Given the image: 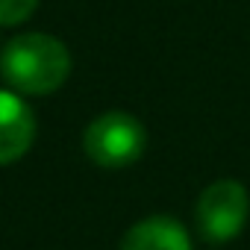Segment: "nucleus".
I'll list each match as a JSON object with an SVG mask.
<instances>
[{
    "label": "nucleus",
    "instance_id": "2",
    "mask_svg": "<svg viewBox=\"0 0 250 250\" xmlns=\"http://www.w3.org/2000/svg\"><path fill=\"white\" fill-rule=\"evenodd\" d=\"M147 147V133L142 121L127 112H106L97 115L85 133H83V150L85 156L109 171L133 165Z\"/></svg>",
    "mask_w": 250,
    "mask_h": 250
},
{
    "label": "nucleus",
    "instance_id": "4",
    "mask_svg": "<svg viewBox=\"0 0 250 250\" xmlns=\"http://www.w3.org/2000/svg\"><path fill=\"white\" fill-rule=\"evenodd\" d=\"M36 139V115L24 97L0 88V165L18 162Z\"/></svg>",
    "mask_w": 250,
    "mask_h": 250
},
{
    "label": "nucleus",
    "instance_id": "3",
    "mask_svg": "<svg viewBox=\"0 0 250 250\" xmlns=\"http://www.w3.org/2000/svg\"><path fill=\"white\" fill-rule=\"evenodd\" d=\"M247 212H250V200L244 186L238 180H218L197 200V227L203 238L212 244L232 241L244 229Z\"/></svg>",
    "mask_w": 250,
    "mask_h": 250
},
{
    "label": "nucleus",
    "instance_id": "1",
    "mask_svg": "<svg viewBox=\"0 0 250 250\" xmlns=\"http://www.w3.org/2000/svg\"><path fill=\"white\" fill-rule=\"evenodd\" d=\"M0 71L21 94H50L71 74V53L47 33H21L3 47Z\"/></svg>",
    "mask_w": 250,
    "mask_h": 250
},
{
    "label": "nucleus",
    "instance_id": "5",
    "mask_svg": "<svg viewBox=\"0 0 250 250\" xmlns=\"http://www.w3.org/2000/svg\"><path fill=\"white\" fill-rule=\"evenodd\" d=\"M121 250H191V238L180 221L168 215H150L124 232Z\"/></svg>",
    "mask_w": 250,
    "mask_h": 250
},
{
    "label": "nucleus",
    "instance_id": "6",
    "mask_svg": "<svg viewBox=\"0 0 250 250\" xmlns=\"http://www.w3.org/2000/svg\"><path fill=\"white\" fill-rule=\"evenodd\" d=\"M39 6V0H0V27L24 24Z\"/></svg>",
    "mask_w": 250,
    "mask_h": 250
}]
</instances>
